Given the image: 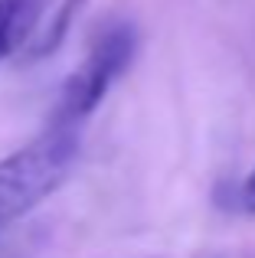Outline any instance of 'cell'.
Listing matches in <instances>:
<instances>
[{"label":"cell","instance_id":"cell-1","mask_svg":"<svg viewBox=\"0 0 255 258\" xmlns=\"http://www.w3.org/2000/svg\"><path fill=\"white\" fill-rule=\"evenodd\" d=\"M79 160L76 124H56L0 160V229L36 209L69 180Z\"/></svg>","mask_w":255,"mask_h":258},{"label":"cell","instance_id":"cell-2","mask_svg":"<svg viewBox=\"0 0 255 258\" xmlns=\"http://www.w3.org/2000/svg\"><path fill=\"white\" fill-rule=\"evenodd\" d=\"M134 46H138V33L131 23H111L102 36L95 39L92 52L85 56V62L72 72V79L62 88L59 98V118L62 124H79L85 114H92L98 108V101L108 95V88L115 85V79L131 66Z\"/></svg>","mask_w":255,"mask_h":258},{"label":"cell","instance_id":"cell-3","mask_svg":"<svg viewBox=\"0 0 255 258\" xmlns=\"http://www.w3.org/2000/svg\"><path fill=\"white\" fill-rule=\"evenodd\" d=\"M46 0H0V59L17 52L36 30Z\"/></svg>","mask_w":255,"mask_h":258},{"label":"cell","instance_id":"cell-4","mask_svg":"<svg viewBox=\"0 0 255 258\" xmlns=\"http://www.w3.org/2000/svg\"><path fill=\"white\" fill-rule=\"evenodd\" d=\"M79 7H82V0H69V4H66L62 10H59V17L52 20V26H49V30H46L43 36L36 39V49L30 52L33 59H36V56H46V52H52V49H56L59 43H62L66 30H69V23H72V13H76Z\"/></svg>","mask_w":255,"mask_h":258},{"label":"cell","instance_id":"cell-5","mask_svg":"<svg viewBox=\"0 0 255 258\" xmlns=\"http://www.w3.org/2000/svg\"><path fill=\"white\" fill-rule=\"evenodd\" d=\"M242 206L249 209V213H255V170L245 176V183H242Z\"/></svg>","mask_w":255,"mask_h":258}]
</instances>
